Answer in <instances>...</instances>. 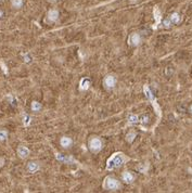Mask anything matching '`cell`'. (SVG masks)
<instances>
[{"mask_svg":"<svg viewBox=\"0 0 192 193\" xmlns=\"http://www.w3.org/2000/svg\"><path fill=\"white\" fill-rule=\"evenodd\" d=\"M127 161V157L125 156L123 153L118 152V153H114L110 157L107 162V169L108 170H114L117 169V168L122 167L124 163Z\"/></svg>","mask_w":192,"mask_h":193,"instance_id":"1","label":"cell"},{"mask_svg":"<svg viewBox=\"0 0 192 193\" xmlns=\"http://www.w3.org/2000/svg\"><path fill=\"white\" fill-rule=\"evenodd\" d=\"M104 188L108 190H117L121 188L120 181L113 177H108L104 180Z\"/></svg>","mask_w":192,"mask_h":193,"instance_id":"2","label":"cell"},{"mask_svg":"<svg viewBox=\"0 0 192 193\" xmlns=\"http://www.w3.org/2000/svg\"><path fill=\"white\" fill-rule=\"evenodd\" d=\"M89 149L92 151V152H99V151H101L102 150V141L100 138H98V137H94V138H91L90 140H89Z\"/></svg>","mask_w":192,"mask_h":193,"instance_id":"3","label":"cell"},{"mask_svg":"<svg viewBox=\"0 0 192 193\" xmlns=\"http://www.w3.org/2000/svg\"><path fill=\"white\" fill-rule=\"evenodd\" d=\"M116 84V78L113 75H107L103 79V85L105 86L107 89H113Z\"/></svg>","mask_w":192,"mask_h":193,"instance_id":"4","label":"cell"},{"mask_svg":"<svg viewBox=\"0 0 192 193\" xmlns=\"http://www.w3.org/2000/svg\"><path fill=\"white\" fill-rule=\"evenodd\" d=\"M128 42H129V45H131V46H134V47L139 46L141 42L140 35L138 33H132L129 36V38H128Z\"/></svg>","mask_w":192,"mask_h":193,"instance_id":"5","label":"cell"},{"mask_svg":"<svg viewBox=\"0 0 192 193\" xmlns=\"http://www.w3.org/2000/svg\"><path fill=\"white\" fill-rule=\"evenodd\" d=\"M47 18L50 22H55V21H58V18H59V11L55 10V9L49 10L47 13Z\"/></svg>","mask_w":192,"mask_h":193,"instance_id":"6","label":"cell"},{"mask_svg":"<svg viewBox=\"0 0 192 193\" xmlns=\"http://www.w3.org/2000/svg\"><path fill=\"white\" fill-rule=\"evenodd\" d=\"M18 155L24 160V158H26L29 155V150L26 147H24V145H20L18 148Z\"/></svg>","mask_w":192,"mask_h":193,"instance_id":"7","label":"cell"},{"mask_svg":"<svg viewBox=\"0 0 192 193\" xmlns=\"http://www.w3.org/2000/svg\"><path fill=\"white\" fill-rule=\"evenodd\" d=\"M27 171L28 173H31V174H34V173H36L37 170L39 169V164L37 162H29L28 164H27Z\"/></svg>","mask_w":192,"mask_h":193,"instance_id":"8","label":"cell"},{"mask_svg":"<svg viewBox=\"0 0 192 193\" xmlns=\"http://www.w3.org/2000/svg\"><path fill=\"white\" fill-rule=\"evenodd\" d=\"M89 87H90V80L88 78H83L79 82V89L83 91L88 90Z\"/></svg>","mask_w":192,"mask_h":193,"instance_id":"9","label":"cell"},{"mask_svg":"<svg viewBox=\"0 0 192 193\" xmlns=\"http://www.w3.org/2000/svg\"><path fill=\"white\" fill-rule=\"evenodd\" d=\"M169 20H170L171 23L175 24V25L181 23V16H180L179 13H177V12L170 14V16H169Z\"/></svg>","mask_w":192,"mask_h":193,"instance_id":"10","label":"cell"},{"mask_svg":"<svg viewBox=\"0 0 192 193\" xmlns=\"http://www.w3.org/2000/svg\"><path fill=\"white\" fill-rule=\"evenodd\" d=\"M122 178H123V180L125 181L126 183H131L132 181H134V179H135V177H134V175H132L130 171H125L124 174L122 175Z\"/></svg>","mask_w":192,"mask_h":193,"instance_id":"11","label":"cell"},{"mask_svg":"<svg viewBox=\"0 0 192 193\" xmlns=\"http://www.w3.org/2000/svg\"><path fill=\"white\" fill-rule=\"evenodd\" d=\"M60 144L61 147L64 148V149H68L70 147L71 144H72V139L68 138V137H62L60 140Z\"/></svg>","mask_w":192,"mask_h":193,"instance_id":"12","label":"cell"},{"mask_svg":"<svg viewBox=\"0 0 192 193\" xmlns=\"http://www.w3.org/2000/svg\"><path fill=\"white\" fill-rule=\"evenodd\" d=\"M55 157H57V160L61 161V162H65V163H70V162H73V158L70 156H65V155H62L60 154V153H55Z\"/></svg>","mask_w":192,"mask_h":193,"instance_id":"13","label":"cell"},{"mask_svg":"<svg viewBox=\"0 0 192 193\" xmlns=\"http://www.w3.org/2000/svg\"><path fill=\"white\" fill-rule=\"evenodd\" d=\"M41 103H39L38 101H33L31 102V111H34V112H38L41 110Z\"/></svg>","mask_w":192,"mask_h":193,"instance_id":"14","label":"cell"},{"mask_svg":"<svg viewBox=\"0 0 192 193\" xmlns=\"http://www.w3.org/2000/svg\"><path fill=\"white\" fill-rule=\"evenodd\" d=\"M128 124H130V125H132V124H137L139 123V117H138V115H136V114H130L129 116H128Z\"/></svg>","mask_w":192,"mask_h":193,"instance_id":"15","label":"cell"},{"mask_svg":"<svg viewBox=\"0 0 192 193\" xmlns=\"http://www.w3.org/2000/svg\"><path fill=\"white\" fill-rule=\"evenodd\" d=\"M136 137H137V134H136L135 131H129L126 135V140H127V142L131 143V142H134V140L136 139Z\"/></svg>","mask_w":192,"mask_h":193,"instance_id":"16","label":"cell"},{"mask_svg":"<svg viewBox=\"0 0 192 193\" xmlns=\"http://www.w3.org/2000/svg\"><path fill=\"white\" fill-rule=\"evenodd\" d=\"M139 123L143 124V125H147V124L150 123V117H149L147 114H143L139 117Z\"/></svg>","mask_w":192,"mask_h":193,"instance_id":"17","label":"cell"},{"mask_svg":"<svg viewBox=\"0 0 192 193\" xmlns=\"http://www.w3.org/2000/svg\"><path fill=\"white\" fill-rule=\"evenodd\" d=\"M11 5H12L13 8L20 9L23 5V0H12L11 1Z\"/></svg>","mask_w":192,"mask_h":193,"instance_id":"18","label":"cell"},{"mask_svg":"<svg viewBox=\"0 0 192 193\" xmlns=\"http://www.w3.org/2000/svg\"><path fill=\"white\" fill-rule=\"evenodd\" d=\"M8 138V131L7 130H0V141H3Z\"/></svg>","mask_w":192,"mask_h":193,"instance_id":"19","label":"cell"},{"mask_svg":"<svg viewBox=\"0 0 192 193\" xmlns=\"http://www.w3.org/2000/svg\"><path fill=\"white\" fill-rule=\"evenodd\" d=\"M171 25H173V23L170 22L169 18H165V20L163 21V26L165 27V28H170Z\"/></svg>","mask_w":192,"mask_h":193,"instance_id":"20","label":"cell"},{"mask_svg":"<svg viewBox=\"0 0 192 193\" xmlns=\"http://www.w3.org/2000/svg\"><path fill=\"white\" fill-rule=\"evenodd\" d=\"M31 118L29 117L28 115H24V117H23V124H24V126H28L29 124H31Z\"/></svg>","mask_w":192,"mask_h":193,"instance_id":"21","label":"cell"},{"mask_svg":"<svg viewBox=\"0 0 192 193\" xmlns=\"http://www.w3.org/2000/svg\"><path fill=\"white\" fill-rule=\"evenodd\" d=\"M144 93L145 95L148 97L149 99H153V95H152V92L150 91V89H149L148 86H144Z\"/></svg>","mask_w":192,"mask_h":193,"instance_id":"22","label":"cell"},{"mask_svg":"<svg viewBox=\"0 0 192 193\" xmlns=\"http://www.w3.org/2000/svg\"><path fill=\"white\" fill-rule=\"evenodd\" d=\"M0 65H1V67H2V71H3V73H5V74H8V68H7V66H5V62H3V61H1V62H0Z\"/></svg>","mask_w":192,"mask_h":193,"instance_id":"23","label":"cell"},{"mask_svg":"<svg viewBox=\"0 0 192 193\" xmlns=\"http://www.w3.org/2000/svg\"><path fill=\"white\" fill-rule=\"evenodd\" d=\"M24 61H25L26 63H29V62L31 61V55H29L28 53L24 54Z\"/></svg>","mask_w":192,"mask_h":193,"instance_id":"24","label":"cell"},{"mask_svg":"<svg viewBox=\"0 0 192 193\" xmlns=\"http://www.w3.org/2000/svg\"><path fill=\"white\" fill-rule=\"evenodd\" d=\"M3 164H5V160H3V158H1V157H0V167H1V166H2Z\"/></svg>","mask_w":192,"mask_h":193,"instance_id":"25","label":"cell"},{"mask_svg":"<svg viewBox=\"0 0 192 193\" xmlns=\"http://www.w3.org/2000/svg\"><path fill=\"white\" fill-rule=\"evenodd\" d=\"M188 112H189L190 114H192V104H190V106L188 108Z\"/></svg>","mask_w":192,"mask_h":193,"instance_id":"26","label":"cell"},{"mask_svg":"<svg viewBox=\"0 0 192 193\" xmlns=\"http://www.w3.org/2000/svg\"><path fill=\"white\" fill-rule=\"evenodd\" d=\"M1 16H3V12H2V10H0V18Z\"/></svg>","mask_w":192,"mask_h":193,"instance_id":"27","label":"cell"}]
</instances>
